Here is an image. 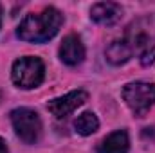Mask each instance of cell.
<instances>
[{
	"label": "cell",
	"mask_w": 155,
	"mask_h": 153,
	"mask_svg": "<svg viewBox=\"0 0 155 153\" xmlns=\"http://www.w3.org/2000/svg\"><path fill=\"white\" fill-rule=\"evenodd\" d=\"M74 128H76V132L79 135H92L99 128V121L92 112H85V114H81L76 119Z\"/></svg>",
	"instance_id": "cell-10"
},
{
	"label": "cell",
	"mask_w": 155,
	"mask_h": 153,
	"mask_svg": "<svg viewBox=\"0 0 155 153\" xmlns=\"http://www.w3.org/2000/svg\"><path fill=\"white\" fill-rule=\"evenodd\" d=\"M11 77H13V83L20 88H36L41 85V81L45 77L43 61L35 56L20 58L13 63Z\"/></svg>",
	"instance_id": "cell-2"
},
{
	"label": "cell",
	"mask_w": 155,
	"mask_h": 153,
	"mask_svg": "<svg viewBox=\"0 0 155 153\" xmlns=\"http://www.w3.org/2000/svg\"><path fill=\"white\" fill-rule=\"evenodd\" d=\"M0 153H7V146H5V141L0 137Z\"/></svg>",
	"instance_id": "cell-12"
},
{
	"label": "cell",
	"mask_w": 155,
	"mask_h": 153,
	"mask_svg": "<svg viewBox=\"0 0 155 153\" xmlns=\"http://www.w3.org/2000/svg\"><path fill=\"white\" fill-rule=\"evenodd\" d=\"M141 63H143L144 67L155 63V47H150V49H146V50L141 52Z\"/></svg>",
	"instance_id": "cell-11"
},
{
	"label": "cell",
	"mask_w": 155,
	"mask_h": 153,
	"mask_svg": "<svg viewBox=\"0 0 155 153\" xmlns=\"http://www.w3.org/2000/svg\"><path fill=\"white\" fill-rule=\"evenodd\" d=\"M135 52V49H134V45H132V41L128 38L124 40H116V41H112L110 45H108V49H107V60L112 63V65H123V63H126L130 58H132V54Z\"/></svg>",
	"instance_id": "cell-8"
},
{
	"label": "cell",
	"mask_w": 155,
	"mask_h": 153,
	"mask_svg": "<svg viewBox=\"0 0 155 153\" xmlns=\"http://www.w3.org/2000/svg\"><path fill=\"white\" fill-rule=\"evenodd\" d=\"M61 22H63V16L56 7H45L40 13L27 15L20 22L16 34L24 41L43 43V41L54 38L58 34Z\"/></svg>",
	"instance_id": "cell-1"
},
{
	"label": "cell",
	"mask_w": 155,
	"mask_h": 153,
	"mask_svg": "<svg viewBox=\"0 0 155 153\" xmlns=\"http://www.w3.org/2000/svg\"><path fill=\"white\" fill-rule=\"evenodd\" d=\"M123 99L137 117H144L155 105V85L144 81L128 83L123 88Z\"/></svg>",
	"instance_id": "cell-3"
},
{
	"label": "cell",
	"mask_w": 155,
	"mask_h": 153,
	"mask_svg": "<svg viewBox=\"0 0 155 153\" xmlns=\"http://www.w3.org/2000/svg\"><path fill=\"white\" fill-rule=\"evenodd\" d=\"M11 122L15 128V133L25 142L35 144L38 142L41 135V121L40 115L31 108H16L11 112Z\"/></svg>",
	"instance_id": "cell-4"
},
{
	"label": "cell",
	"mask_w": 155,
	"mask_h": 153,
	"mask_svg": "<svg viewBox=\"0 0 155 153\" xmlns=\"http://www.w3.org/2000/svg\"><path fill=\"white\" fill-rule=\"evenodd\" d=\"M128 133L124 130H117L103 139V142L97 148V153H128Z\"/></svg>",
	"instance_id": "cell-9"
},
{
	"label": "cell",
	"mask_w": 155,
	"mask_h": 153,
	"mask_svg": "<svg viewBox=\"0 0 155 153\" xmlns=\"http://www.w3.org/2000/svg\"><path fill=\"white\" fill-rule=\"evenodd\" d=\"M85 58V45L81 43V38L76 34L65 36L60 45V60L65 65H78Z\"/></svg>",
	"instance_id": "cell-6"
},
{
	"label": "cell",
	"mask_w": 155,
	"mask_h": 153,
	"mask_svg": "<svg viewBox=\"0 0 155 153\" xmlns=\"http://www.w3.org/2000/svg\"><path fill=\"white\" fill-rule=\"evenodd\" d=\"M0 24H2V7H0Z\"/></svg>",
	"instance_id": "cell-13"
},
{
	"label": "cell",
	"mask_w": 155,
	"mask_h": 153,
	"mask_svg": "<svg viewBox=\"0 0 155 153\" xmlns=\"http://www.w3.org/2000/svg\"><path fill=\"white\" fill-rule=\"evenodd\" d=\"M87 99H88V94L85 90H72V92H69V94H65L61 97H56V99L49 101L47 110L54 117L63 119V117L71 115L76 108H79Z\"/></svg>",
	"instance_id": "cell-5"
},
{
	"label": "cell",
	"mask_w": 155,
	"mask_h": 153,
	"mask_svg": "<svg viewBox=\"0 0 155 153\" xmlns=\"http://www.w3.org/2000/svg\"><path fill=\"white\" fill-rule=\"evenodd\" d=\"M121 15H123L121 5L114 2H99L94 4L90 9V18L99 25H114L116 22H119Z\"/></svg>",
	"instance_id": "cell-7"
}]
</instances>
